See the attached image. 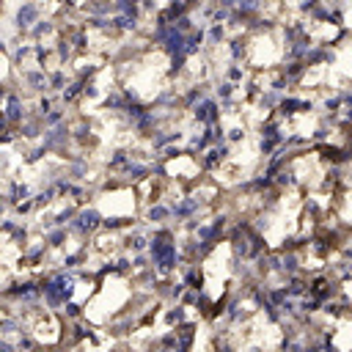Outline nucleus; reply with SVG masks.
<instances>
[{"label":"nucleus","mask_w":352,"mask_h":352,"mask_svg":"<svg viewBox=\"0 0 352 352\" xmlns=\"http://www.w3.org/2000/svg\"><path fill=\"white\" fill-rule=\"evenodd\" d=\"M53 30V22L50 20H39V25L33 28V36H44V33H50Z\"/></svg>","instance_id":"2"},{"label":"nucleus","mask_w":352,"mask_h":352,"mask_svg":"<svg viewBox=\"0 0 352 352\" xmlns=\"http://www.w3.org/2000/svg\"><path fill=\"white\" fill-rule=\"evenodd\" d=\"M33 22H39V6L30 3V0H22L20 11H17V25H20V28H28Z\"/></svg>","instance_id":"1"}]
</instances>
